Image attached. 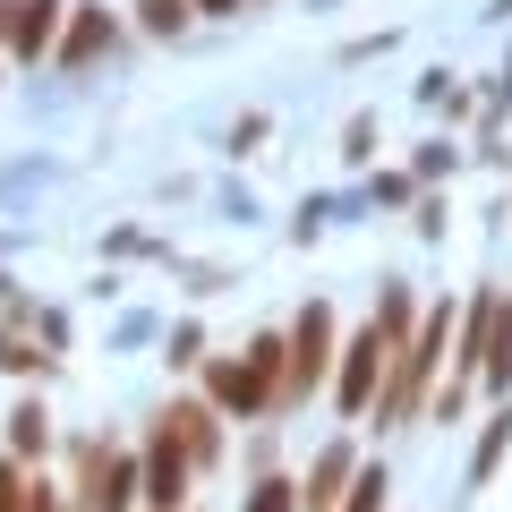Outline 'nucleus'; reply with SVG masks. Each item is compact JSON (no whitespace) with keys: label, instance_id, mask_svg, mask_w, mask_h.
<instances>
[{"label":"nucleus","instance_id":"nucleus-1","mask_svg":"<svg viewBox=\"0 0 512 512\" xmlns=\"http://www.w3.org/2000/svg\"><path fill=\"white\" fill-rule=\"evenodd\" d=\"M282 367H291V342H282V333H256L239 359H205V402L256 419V410L282 402Z\"/></svg>","mask_w":512,"mask_h":512},{"label":"nucleus","instance_id":"nucleus-2","mask_svg":"<svg viewBox=\"0 0 512 512\" xmlns=\"http://www.w3.org/2000/svg\"><path fill=\"white\" fill-rule=\"evenodd\" d=\"M444 342H453V325L444 316H427L419 333H410L393 359H384V384H376V419L384 427H402L427 410V393H436V367H444Z\"/></svg>","mask_w":512,"mask_h":512},{"label":"nucleus","instance_id":"nucleus-3","mask_svg":"<svg viewBox=\"0 0 512 512\" xmlns=\"http://www.w3.org/2000/svg\"><path fill=\"white\" fill-rule=\"evenodd\" d=\"M77 495H86V512H137L146 504V470L120 444H77Z\"/></svg>","mask_w":512,"mask_h":512},{"label":"nucleus","instance_id":"nucleus-4","mask_svg":"<svg viewBox=\"0 0 512 512\" xmlns=\"http://www.w3.org/2000/svg\"><path fill=\"white\" fill-rule=\"evenodd\" d=\"M325 359H333V308L316 299V308H299V325H291V367H282V402L316 393V384H325Z\"/></svg>","mask_w":512,"mask_h":512},{"label":"nucleus","instance_id":"nucleus-5","mask_svg":"<svg viewBox=\"0 0 512 512\" xmlns=\"http://www.w3.org/2000/svg\"><path fill=\"white\" fill-rule=\"evenodd\" d=\"M384 359H393V342H384V325H367L359 342H350L342 376H333V402H342V419H359V410H376V384H384Z\"/></svg>","mask_w":512,"mask_h":512},{"label":"nucleus","instance_id":"nucleus-6","mask_svg":"<svg viewBox=\"0 0 512 512\" xmlns=\"http://www.w3.org/2000/svg\"><path fill=\"white\" fill-rule=\"evenodd\" d=\"M60 18H69L60 0H0V43H9L18 60H43L52 35H60Z\"/></svg>","mask_w":512,"mask_h":512},{"label":"nucleus","instance_id":"nucleus-7","mask_svg":"<svg viewBox=\"0 0 512 512\" xmlns=\"http://www.w3.org/2000/svg\"><path fill=\"white\" fill-rule=\"evenodd\" d=\"M111 43H120V18H111V9H69V26H60L52 60H60V69H94Z\"/></svg>","mask_w":512,"mask_h":512},{"label":"nucleus","instance_id":"nucleus-8","mask_svg":"<svg viewBox=\"0 0 512 512\" xmlns=\"http://www.w3.org/2000/svg\"><path fill=\"white\" fill-rule=\"evenodd\" d=\"M137 470H146V512H180L188 504V470H197V461H188L163 427H154V453L137 461Z\"/></svg>","mask_w":512,"mask_h":512},{"label":"nucleus","instance_id":"nucleus-9","mask_svg":"<svg viewBox=\"0 0 512 512\" xmlns=\"http://www.w3.org/2000/svg\"><path fill=\"white\" fill-rule=\"evenodd\" d=\"M154 427H163V436L180 444V453L197 461V470H205V461L222 453V436H214V402H171V410H163V419H154Z\"/></svg>","mask_w":512,"mask_h":512},{"label":"nucleus","instance_id":"nucleus-10","mask_svg":"<svg viewBox=\"0 0 512 512\" xmlns=\"http://www.w3.org/2000/svg\"><path fill=\"white\" fill-rule=\"evenodd\" d=\"M350 478H359V461H350L342 444H325V453H316V470H308V487H299V512H342Z\"/></svg>","mask_w":512,"mask_h":512},{"label":"nucleus","instance_id":"nucleus-11","mask_svg":"<svg viewBox=\"0 0 512 512\" xmlns=\"http://www.w3.org/2000/svg\"><path fill=\"white\" fill-rule=\"evenodd\" d=\"M478 376H487L495 393H512V299L495 308V333H487V367H478Z\"/></svg>","mask_w":512,"mask_h":512},{"label":"nucleus","instance_id":"nucleus-12","mask_svg":"<svg viewBox=\"0 0 512 512\" xmlns=\"http://www.w3.org/2000/svg\"><path fill=\"white\" fill-rule=\"evenodd\" d=\"M43 436H52L43 402H18V419H9V444H18V453H43Z\"/></svg>","mask_w":512,"mask_h":512},{"label":"nucleus","instance_id":"nucleus-13","mask_svg":"<svg viewBox=\"0 0 512 512\" xmlns=\"http://www.w3.org/2000/svg\"><path fill=\"white\" fill-rule=\"evenodd\" d=\"M188 9H197V0H137L146 35H180V26H188Z\"/></svg>","mask_w":512,"mask_h":512},{"label":"nucleus","instance_id":"nucleus-14","mask_svg":"<svg viewBox=\"0 0 512 512\" xmlns=\"http://www.w3.org/2000/svg\"><path fill=\"white\" fill-rule=\"evenodd\" d=\"M248 512H299V487H291V478H256Z\"/></svg>","mask_w":512,"mask_h":512},{"label":"nucleus","instance_id":"nucleus-15","mask_svg":"<svg viewBox=\"0 0 512 512\" xmlns=\"http://www.w3.org/2000/svg\"><path fill=\"white\" fill-rule=\"evenodd\" d=\"M504 444H512V410H495V419H487V436H478V478H487L495 461H504Z\"/></svg>","mask_w":512,"mask_h":512},{"label":"nucleus","instance_id":"nucleus-16","mask_svg":"<svg viewBox=\"0 0 512 512\" xmlns=\"http://www.w3.org/2000/svg\"><path fill=\"white\" fill-rule=\"evenodd\" d=\"M342 512H384V470H359V478H350Z\"/></svg>","mask_w":512,"mask_h":512},{"label":"nucleus","instance_id":"nucleus-17","mask_svg":"<svg viewBox=\"0 0 512 512\" xmlns=\"http://www.w3.org/2000/svg\"><path fill=\"white\" fill-rule=\"evenodd\" d=\"M0 367H18V376H35V342H26V333H0Z\"/></svg>","mask_w":512,"mask_h":512},{"label":"nucleus","instance_id":"nucleus-18","mask_svg":"<svg viewBox=\"0 0 512 512\" xmlns=\"http://www.w3.org/2000/svg\"><path fill=\"white\" fill-rule=\"evenodd\" d=\"M0 512H26V478H18V461H0Z\"/></svg>","mask_w":512,"mask_h":512},{"label":"nucleus","instance_id":"nucleus-19","mask_svg":"<svg viewBox=\"0 0 512 512\" xmlns=\"http://www.w3.org/2000/svg\"><path fill=\"white\" fill-rule=\"evenodd\" d=\"M26 512H69V504H60L52 487H26Z\"/></svg>","mask_w":512,"mask_h":512},{"label":"nucleus","instance_id":"nucleus-20","mask_svg":"<svg viewBox=\"0 0 512 512\" xmlns=\"http://www.w3.org/2000/svg\"><path fill=\"white\" fill-rule=\"evenodd\" d=\"M197 9H205V18H231V9H239V0H197Z\"/></svg>","mask_w":512,"mask_h":512}]
</instances>
